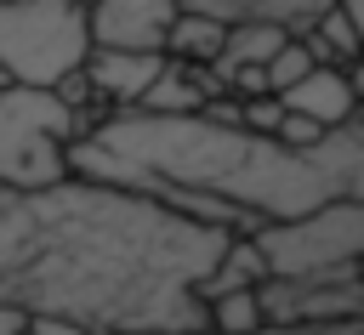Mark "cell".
I'll use <instances>...</instances> for the list:
<instances>
[{
	"label": "cell",
	"instance_id": "cell-3",
	"mask_svg": "<svg viewBox=\"0 0 364 335\" xmlns=\"http://www.w3.org/2000/svg\"><path fill=\"white\" fill-rule=\"evenodd\" d=\"M91 57L85 11L68 0H0V79L57 91Z\"/></svg>",
	"mask_w": 364,
	"mask_h": 335
},
{
	"label": "cell",
	"instance_id": "cell-9",
	"mask_svg": "<svg viewBox=\"0 0 364 335\" xmlns=\"http://www.w3.org/2000/svg\"><path fill=\"white\" fill-rule=\"evenodd\" d=\"M210 97H228L216 79H210V68H188V62H171L165 57V68H159V79L142 91V102L131 108V114H159V119H188V114H205V102Z\"/></svg>",
	"mask_w": 364,
	"mask_h": 335
},
{
	"label": "cell",
	"instance_id": "cell-12",
	"mask_svg": "<svg viewBox=\"0 0 364 335\" xmlns=\"http://www.w3.org/2000/svg\"><path fill=\"white\" fill-rule=\"evenodd\" d=\"M267 278V267H262V256H256V244H250V233H233L228 238V250H222V261L210 267V278L199 284V301H216V295H233V290H256Z\"/></svg>",
	"mask_w": 364,
	"mask_h": 335
},
{
	"label": "cell",
	"instance_id": "cell-7",
	"mask_svg": "<svg viewBox=\"0 0 364 335\" xmlns=\"http://www.w3.org/2000/svg\"><path fill=\"white\" fill-rule=\"evenodd\" d=\"M159 68H165L159 51H91L80 74H85L91 97L102 102V114H125L142 102V91L159 79Z\"/></svg>",
	"mask_w": 364,
	"mask_h": 335
},
{
	"label": "cell",
	"instance_id": "cell-13",
	"mask_svg": "<svg viewBox=\"0 0 364 335\" xmlns=\"http://www.w3.org/2000/svg\"><path fill=\"white\" fill-rule=\"evenodd\" d=\"M301 74H313V57H307V45L301 40H284L273 57H267V68H262V85H267V97H284Z\"/></svg>",
	"mask_w": 364,
	"mask_h": 335
},
{
	"label": "cell",
	"instance_id": "cell-10",
	"mask_svg": "<svg viewBox=\"0 0 364 335\" xmlns=\"http://www.w3.org/2000/svg\"><path fill=\"white\" fill-rule=\"evenodd\" d=\"M279 102H284V114L313 119L318 131H336V125H347V119L358 114V102H353V91H347V74H341V68H313V74H301Z\"/></svg>",
	"mask_w": 364,
	"mask_h": 335
},
{
	"label": "cell",
	"instance_id": "cell-18",
	"mask_svg": "<svg viewBox=\"0 0 364 335\" xmlns=\"http://www.w3.org/2000/svg\"><path fill=\"white\" fill-rule=\"evenodd\" d=\"M341 11H347V23L358 28V45H364V0H341Z\"/></svg>",
	"mask_w": 364,
	"mask_h": 335
},
{
	"label": "cell",
	"instance_id": "cell-14",
	"mask_svg": "<svg viewBox=\"0 0 364 335\" xmlns=\"http://www.w3.org/2000/svg\"><path fill=\"white\" fill-rule=\"evenodd\" d=\"M324 131L313 125V119H296V114H284V125H279V136L273 142H284V148H313Z\"/></svg>",
	"mask_w": 364,
	"mask_h": 335
},
{
	"label": "cell",
	"instance_id": "cell-17",
	"mask_svg": "<svg viewBox=\"0 0 364 335\" xmlns=\"http://www.w3.org/2000/svg\"><path fill=\"white\" fill-rule=\"evenodd\" d=\"M341 74H347V91H353V102L364 108V57H353V62H347Z\"/></svg>",
	"mask_w": 364,
	"mask_h": 335
},
{
	"label": "cell",
	"instance_id": "cell-1",
	"mask_svg": "<svg viewBox=\"0 0 364 335\" xmlns=\"http://www.w3.org/2000/svg\"><path fill=\"white\" fill-rule=\"evenodd\" d=\"M228 238L80 176L46 193L0 187V307L102 335H205L199 284Z\"/></svg>",
	"mask_w": 364,
	"mask_h": 335
},
{
	"label": "cell",
	"instance_id": "cell-8",
	"mask_svg": "<svg viewBox=\"0 0 364 335\" xmlns=\"http://www.w3.org/2000/svg\"><path fill=\"white\" fill-rule=\"evenodd\" d=\"M182 6L199 17H216L222 28L256 23V28H279L284 40H301L336 0H182Z\"/></svg>",
	"mask_w": 364,
	"mask_h": 335
},
{
	"label": "cell",
	"instance_id": "cell-2",
	"mask_svg": "<svg viewBox=\"0 0 364 335\" xmlns=\"http://www.w3.org/2000/svg\"><path fill=\"white\" fill-rule=\"evenodd\" d=\"M85 136V119L34 85H0V187L46 193L68 182V148Z\"/></svg>",
	"mask_w": 364,
	"mask_h": 335
},
{
	"label": "cell",
	"instance_id": "cell-5",
	"mask_svg": "<svg viewBox=\"0 0 364 335\" xmlns=\"http://www.w3.org/2000/svg\"><path fill=\"white\" fill-rule=\"evenodd\" d=\"M256 307H262V329L353 324V318H364V284L353 273H341V278H262Z\"/></svg>",
	"mask_w": 364,
	"mask_h": 335
},
{
	"label": "cell",
	"instance_id": "cell-16",
	"mask_svg": "<svg viewBox=\"0 0 364 335\" xmlns=\"http://www.w3.org/2000/svg\"><path fill=\"white\" fill-rule=\"evenodd\" d=\"M28 335H102V329H80V324H57V318H34Z\"/></svg>",
	"mask_w": 364,
	"mask_h": 335
},
{
	"label": "cell",
	"instance_id": "cell-4",
	"mask_svg": "<svg viewBox=\"0 0 364 335\" xmlns=\"http://www.w3.org/2000/svg\"><path fill=\"white\" fill-rule=\"evenodd\" d=\"M267 278H341L364 256V204L330 199L290 221H262L250 233Z\"/></svg>",
	"mask_w": 364,
	"mask_h": 335
},
{
	"label": "cell",
	"instance_id": "cell-11",
	"mask_svg": "<svg viewBox=\"0 0 364 335\" xmlns=\"http://www.w3.org/2000/svg\"><path fill=\"white\" fill-rule=\"evenodd\" d=\"M222 40H228V28L216 17H199V11L182 6L176 23H171V34H165V57L171 62H188V68H210L216 51H222Z\"/></svg>",
	"mask_w": 364,
	"mask_h": 335
},
{
	"label": "cell",
	"instance_id": "cell-15",
	"mask_svg": "<svg viewBox=\"0 0 364 335\" xmlns=\"http://www.w3.org/2000/svg\"><path fill=\"white\" fill-rule=\"evenodd\" d=\"M28 329H34V318L23 307H0V335H28Z\"/></svg>",
	"mask_w": 364,
	"mask_h": 335
},
{
	"label": "cell",
	"instance_id": "cell-6",
	"mask_svg": "<svg viewBox=\"0 0 364 335\" xmlns=\"http://www.w3.org/2000/svg\"><path fill=\"white\" fill-rule=\"evenodd\" d=\"M176 11L182 0H97L85 11L91 51H159L165 57V34Z\"/></svg>",
	"mask_w": 364,
	"mask_h": 335
},
{
	"label": "cell",
	"instance_id": "cell-19",
	"mask_svg": "<svg viewBox=\"0 0 364 335\" xmlns=\"http://www.w3.org/2000/svg\"><path fill=\"white\" fill-rule=\"evenodd\" d=\"M68 6H80V11H91V6H97V0H68Z\"/></svg>",
	"mask_w": 364,
	"mask_h": 335
},
{
	"label": "cell",
	"instance_id": "cell-21",
	"mask_svg": "<svg viewBox=\"0 0 364 335\" xmlns=\"http://www.w3.org/2000/svg\"><path fill=\"white\" fill-rule=\"evenodd\" d=\"M0 85H6V79H0Z\"/></svg>",
	"mask_w": 364,
	"mask_h": 335
},
{
	"label": "cell",
	"instance_id": "cell-20",
	"mask_svg": "<svg viewBox=\"0 0 364 335\" xmlns=\"http://www.w3.org/2000/svg\"><path fill=\"white\" fill-rule=\"evenodd\" d=\"M353 278H358V284H364V256H358V267H353Z\"/></svg>",
	"mask_w": 364,
	"mask_h": 335
}]
</instances>
